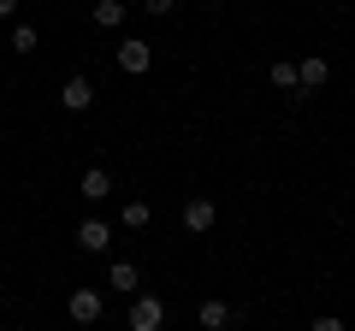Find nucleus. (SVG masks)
<instances>
[{
  "label": "nucleus",
  "mask_w": 355,
  "mask_h": 331,
  "mask_svg": "<svg viewBox=\"0 0 355 331\" xmlns=\"http://www.w3.org/2000/svg\"><path fill=\"white\" fill-rule=\"evenodd\" d=\"M314 331H349V325H343L338 314H320V319H314Z\"/></svg>",
  "instance_id": "obj_16"
},
{
  "label": "nucleus",
  "mask_w": 355,
  "mask_h": 331,
  "mask_svg": "<svg viewBox=\"0 0 355 331\" xmlns=\"http://www.w3.org/2000/svg\"><path fill=\"white\" fill-rule=\"evenodd\" d=\"M18 12V0H0V18H12Z\"/></svg>",
  "instance_id": "obj_17"
},
{
  "label": "nucleus",
  "mask_w": 355,
  "mask_h": 331,
  "mask_svg": "<svg viewBox=\"0 0 355 331\" xmlns=\"http://www.w3.org/2000/svg\"><path fill=\"white\" fill-rule=\"evenodd\" d=\"M178 219H184V231H190V237H207V231H214V219H219V207L207 202V195H190Z\"/></svg>",
  "instance_id": "obj_4"
},
{
  "label": "nucleus",
  "mask_w": 355,
  "mask_h": 331,
  "mask_svg": "<svg viewBox=\"0 0 355 331\" xmlns=\"http://www.w3.org/2000/svg\"><path fill=\"white\" fill-rule=\"evenodd\" d=\"M196 319H202V331H225L231 325V307L219 302V296H207V302L196 307Z\"/></svg>",
  "instance_id": "obj_9"
},
{
  "label": "nucleus",
  "mask_w": 355,
  "mask_h": 331,
  "mask_svg": "<svg viewBox=\"0 0 355 331\" xmlns=\"http://www.w3.org/2000/svg\"><path fill=\"white\" fill-rule=\"evenodd\" d=\"M125 12H130V0H95V12H89V18H95L101 30H119V24H125Z\"/></svg>",
  "instance_id": "obj_11"
},
{
  "label": "nucleus",
  "mask_w": 355,
  "mask_h": 331,
  "mask_svg": "<svg viewBox=\"0 0 355 331\" xmlns=\"http://www.w3.org/2000/svg\"><path fill=\"white\" fill-rule=\"evenodd\" d=\"M160 325H166L160 296H130V331H160Z\"/></svg>",
  "instance_id": "obj_3"
},
{
  "label": "nucleus",
  "mask_w": 355,
  "mask_h": 331,
  "mask_svg": "<svg viewBox=\"0 0 355 331\" xmlns=\"http://www.w3.org/2000/svg\"><path fill=\"white\" fill-rule=\"evenodd\" d=\"M6 48H12V53H36V24H12Z\"/></svg>",
  "instance_id": "obj_14"
},
{
  "label": "nucleus",
  "mask_w": 355,
  "mask_h": 331,
  "mask_svg": "<svg viewBox=\"0 0 355 331\" xmlns=\"http://www.w3.org/2000/svg\"><path fill=\"white\" fill-rule=\"evenodd\" d=\"M77 249H83V255H107V249H113V225H107V219H83V225H77Z\"/></svg>",
  "instance_id": "obj_5"
},
{
  "label": "nucleus",
  "mask_w": 355,
  "mask_h": 331,
  "mask_svg": "<svg viewBox=\"0 0 355 331\" xmlns=\"http://www.w3.org/2000/svg\"><path fill=\"white\" fill-rule=\"evenodd\" d=\"M296 77H302V89H320V83L331 77V65H326V60L314 53V60H302V65H296Z\"/></svg>",
  "instance_id": "obj_13"
},
{
  "label": "nucleus",
  "mask_w": 355,
  "mask_h": 331,
  "mask_svg": "<svg viewBox=\"0 0 355 331\" xmlns=\"http://www.w3.org/2000/svg\"><path fill=\"white\" fill-rule=\"evenodd\" d=\"M148 219H154V207L142 202V195H130V202L119 207V225H125V231H148Z\"/></svg>",
  "instance_id": "obj_8"
},
{
  "label": "nucleus",
  "mask_w": 355,
  "mask_h": 331,
  "mask_svg": "<svg viewBox=\"0 0 355 331\" xmlns=\"http://www.w3.org/2000/svg\"><path fill=\"white\" fill-rule=\"evenodd\" d=\"M113 60H119V71H125V77H142V71L154 65V42H142V36H125V42L113 48Z\"/></svg>",
  "instance_id": "obj_1"
},
{
  "label": "nucleus",
  "mask_w": 355,
  "mask_h": 331,
  "mask_svg": "<svg viewBox=\"0 0 355 331\" xmlns=\"http://www.w3.org/2000/svg\"><path fill=\"white\" fill-rule=\"evenodd\" d=\"M172 6L178 0H142V12H154V18H172Z\"/></svg>",
  "instance_id": "obj_15"
},
{
  "label": "nucleus",
  "mask_w": 355,
  "mask_h": 331,
  "mask_svg": "<svg viewBox=\"0 0 355 331\" xmlns=\"http://www.w3.org/2000/svg\"><path fill=\"white\" fill-rule=\"evenodd\" d=\"M101 290H95V284H77V290L71 296H65V314H71L77 319V325H101Z\"/></svg>",
  "instance_id": "obj_2"
},
{
  "label": "nucleus",
  "mask_w": 355,
  "mask_h": 331,
  "mask_svg": "<svg viewBox=\"0 0 355 331\" xmlns=\"http://www.w3.org/2000/svg\"><path fill=\"white\" fill-rule=\"evenodd\" d=\"M107 290H119V296H142V272L130 267V260H113V267H107Z\"/></svg>",
  "instance_id": "obj_7"
},
{
  "label": "nucleus",
  "mask_w": 355,
  "mask_h": 331,
  "mask_svg": "<svg viewBox=\"0 0 355 331\" xmlns=\"http://www.w3.org/2000/svg\"><path fill=\"white\" fill-rule=\"evenodd\" d=\"M77 190H83V202H107V195H113V178H107L101 166H89V172H83V184H77Z\"/></svg>",
  "instance_id": "obj_10"
},
{
  "label": "nucleus",
  "mask_w": 355,
  "mask_h": 331,
  "mask_svg": "<svg viewBox=\"0 0 355 331\" xmlns=\"http://www.w3.org/2000/svg\"><path fill=\"white\" fill-rule=\"evenodd\" d=\"M60 107L65 113H89V107H95V83H89V77H65L60 83Z\"/></svg>",
  "instance_id": "obj_6"
},
{
  "label": "nucleus",
  "mask_w": 355,
  "mask_h": 331,
  "mask_svg": "<svg viewBox=\"0 0 355 331\" xmlns=\"http://www.w3.org/2000/svg\"><path fill=\"white\" fill-rule=\"evenodd\" d=\"M272 89L302 95V77H296V60H272Z\"/></svg>",
  "instance_id": "obj_12"
}]
</instances>
